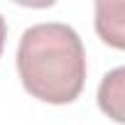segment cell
Returning a JSON list of instances; mask_svg holds the SVG:
<instances>
[{"mask_svg":"<svg viewBox=\"0 0 125 125\" xmlns=\"http://www.w3.org/2000/svg\"><path fill=\"white\" fill-rule=\"evenodd\" d=\"M123 15H125V3H98L96 5V32L101 34L103 42H108L115 49L125 47Z\"/></svg>","mask_w":125,"mask_h":125,"instance_id":"3","label":"cell"},{"mask_svg":"<svg viewBox=\"0 0 125 125\" xmlns=\"http://www.w3.org/2000/svg\"><path fill=\"white\" fill-rule=\"evenodd\" d=\"M123 103H125V69L118 66L110 74H105L101 86H98V108L110 120L123 123L125 120Z\"/></svg>","mask_w":125,"mask_h":125,"instance_id":"2","label":"cell"},{"mask_svg":"<svg viewBox=\"0 0 125 125\" xmlns=\"http://www.w3.org/2000/svg\"><path fill=\"white\" fill-rule=\"evenodd\" d=\"M17 74L25 91L44 103H74L86 83V49L74 27L39 22L22 32Z\"/></svg>","mask_w":125,"mask_h":125,"instance_id":"1","label":"cell"},{"mask_svg":"<svg viewBox=\"0 0 125 125\" xmlns=\"http://www.w3.org/2000/svg\"><path fill=\"white\" fill-rule=\"evenodd\" d=\"M5 37H8V25H5L3 15H0V54H3V49H5Z\"/></svg>","mask_w":125,"mask_h":125,"instance_id":"4","label":"cell"}]
</instances>
